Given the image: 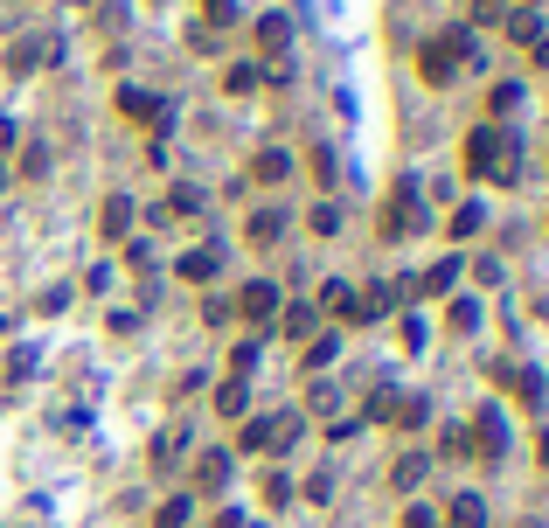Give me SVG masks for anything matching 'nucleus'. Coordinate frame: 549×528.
I'll use <instances>...</instances> for the list:
<instances>
[{"label": "nucleus", "mask_w": 549, "mask_h": 528, "mask_svg": "<svg viewBox=\"0 0 549 528\" xmlns=\"http://www.w3.org/2000/svg\"><path fill=\"white\" fill-rule=\"evenodd\" d=\"M237 313H244V320H272V313H278V285H265V278H258V285H244Z\"/></svg>", "instance_id": "8"}, {"label": "nucleus", "mask_w": 549, "mask_h": 528, "mask_svg": "<svg viewBox=\"0 0 549 528\" xmlns=\"http://www.w3.org/2000/svg\"><path fill=\"white\" fill-rule=\"evenodd\" d=\"M494 383H501V390H515L522 403H536V410H543V396H549L543 376H536V369H515V362H494Z\"/></svg>", "instance_id": "7"}, {"label": "nucleus", "mask_w": 549, "mask_h": 528, "mask_svg": "<svg viewBox=\"0 0 549 528\" xmlns=\"http://www.w3.org/2000/svg\"><path fill=\"white\" fill-rule=\"evenodd\" d=\"M320 299H327V313H341V320H362V299H355L341 278H327V285H320Z\"/></svg>", "instance_id": "12"}, {"label": "nucleus", "mask_w": 549, "mask_h": 528, "mask_svg": "<svg viewBox=\"0 0 549 528\" xmlns=\"http://www.w3.org/2000/svg\"><path fill=\"white\" fill-rule=\"evenodd\" d=\"M466 174L515 188V181H522V139H515L508 126H473L466 132Z\"/></svg>", "instance_id": "1"}, {"label": "nucleus", "mask_w": 549, "mask_h": 528, "mask_svg": "<svg viewBox=\"0 0 549 528\" xmlns=\"http://www.w3.org/2000/svg\"><path fill=\"white\" fill-rule=\"evenodd\" d=\"M216 410H223V417H244V410H251V390H244V383L230 376V383L216 390Z\"/></svg>", "instance_id": "17"}, {"label": "nucleus", "mask_w": 549, "mask_h": 528, "mask_svg": "<svg viewBox=\"0 0 549 528\" xmlns=\"http://www.w3.org/2000/svg\"><path fill=\"white\" fill-rule=\"evenodd\" d=\"M473 14H501V0H473Z\"/></svg>", "instance_id": "38"}, {"label": "nucleus", "mask_w": 549, "mask_h": 528, "mask_svg": "<svg viewBox=\"0 0 549 528\" xmlns=\"http://www.w3.org/2000/svg\"><path fill=\"white\" fill-rule=\"evenodd\" d=\"M7 376H14V383H28V376H35V348H14V362H7Z\"/></svg>", "instance_id": "30"}, {"label": "nucleus", "mask_w": 549, "mask_h": 528, "mask_svg": "<svg viewBox=\"0 0 549 528\" xmlns=\"http://www.w3.org/2000/svg\"><path fill=\"white\" fill-rule=\"evenodd\" d=\"M452 278H459V258H438L431 271H417V285H424V292H445Z\"/></svg>", "instance_id": "18"}, {"label": "nucleus", "mask_w": 549, "mask_h": 528, "mask_svg": "<svg viewBox=\"0 0 549 528\" xmlns=\"http://www.w3.org/2000/svg\"><path fill=\"white\" fill-rule=\"evenodd\" d=\"M536 459H543V466H549V431H543V438H536Z\"/></svg>", "instance_id": "39"}, {"label": "nucleus", "mask_w": 549, "mask_h": 528, "mask_svg": "<svg viewBox=\"0 0 549 528\" xmlns=\"http://www.w3.org/2000/svg\"><path fill=\"white\" fill-rule=\"evenodd\" d=\"M522 105V84H494V112H515Z\"/></svg>", "instance_id": "32"}, {"label": "nucleus", "mask_w": 549, "mask_h": 528, "mask_svg": "<svg viewBox=\"0 0 549 528\" xmlns=\"http://www.w3.org/2000/svg\"><path fill=\"white\" fill-rule=\"evenodd\" d=\"M230 369H237V383H244V376H251V369H258V341H244V348H237V355H230Z\"/></svg>", "instance_id": "31"}, {"label": "nucleus", "mask_w": 549, "mask_h": 528, "mask_svg": "<svg viewBox=\"0 0 549 528\" xmlns=\"http://www.w3.org/2000/svg\"><path fill=\"white\" fill-rule=\"evenodd\" d=\"M452 327L473 334V327H480V306H473V299H452Z\"/></svg>", "instance_id": "28"}, {"label": "nucleus", "mask_w": 549, "mask_h": 528, "mask_svg": "<svg viewBox=\"0 0 549 528\" xmlns=\"http://www.w3.org/2000/svg\"><path fill=\"white\" fill-rule=\"evenodd\" d=\"M292 501V480L285 473H265V508H285Z\"/></svg>", "instance_id": "26"}, {"label": "nucleus", "mask_w": 549, "mask_h": 528, "mask_svg": "<svg viewBox=\"0 0 549 528\" xmlns=\"http://www.w3.org/2000/svg\"><path fill=\"white\" fill-rule=\"evenodd\" d=\"M334 348H341V341H327V334H320V341H306V369H327V362H334Z\"/></svg>", "instance_id": "29"}, {"label": "nucleus", "mask_w": 549, "mask_h": 528, "mask_svg": "<svg viewBox=\"0 0 549 528\" xmlns=\"http://www.w3.org/2000/svg\"><path fill=\"white\" fill-rule=\"evenodd\" d=\"M292 438H299V410H272L244 424V452H285Z\"/></svg>", "instance_id": "3"}, {"label": "nucleus", "mask_w": 549, "mask_h": 528, "mask_svg": "<svg viewBox=\"0 0 549 528\" xmlns=\"http://www.w3.org/2000/svg\"><path fill=\"white\" fill-rule=\"evenodd\" d=\"M119 112H126V119H139V126H153V132L174 126V119H167V98H146V91H133V84L119 91Z\"/></svg>", "instance_id": "6"}, {"label": "nucleus", "mask_w": 549, "mask_h": 528, "mask_svg": "<svg viewBox=\"0 0 549 528\" xmlns=\"http://www.w3.org/2000/svg\"><path fill=\"white\" fill-rule=\"evenodd\" d=\"M404 528H431V515H424V508H411V515H404Z\"/></svg>", "instance_id": "36"}, {"label": "nucleus", "mask_w": 549, "mask_h": 528, "mask_svg": "<svg viewBox=\"0 0 549 528\" xmlns=\"http://www.w3.org/2000/svg\"><path fill=\"white\" fill-rule=\"evenodd\" d=\"M397 396H404V390H376V396H369V417H390V410H397Z\"/></svg>", "instance_id": "34"}, {"label": "nucleus", "mask_w": 549, "mask_h": 528, "mask_svg": "<svg viewBox=\"0 0 549 528\" xmlns=\"http://www.w3.org/2000/svg\"><path fill=\"white\" fill-rule=\"evenodd\" d=\"M216 264H223V251H216V244H209V251H188V258H181V278H209Z\"/></svg>", "instance_id": "20"}, {"label": "nucleus", "mask_w": 549, "mask_h": 528, "mask_svg": "<svg viewBox=\"0 0 549 528\" xmlns=\"http://www.w3.org/2000/svg\"><path fill=\"white\" fill-rule=\"evenodd\" d=\"M98 223H105V237H126V223H133V202H126V195H112V202L98 209Z\"/></svg>", "instance_id": "15"}, {"label": "nucleus", "mask_w": 549, "mask_h": 528, "mask_svg": "<svg viewBox=\"0 0 549 528\" xmlns=\"http://www.w3.org/2000/svg\"><path fill=\"white\" fill-rule=\"evenodd\" d=\"M285 42H292V21H285V14H265V21H258V49H265L272 63H285Z\"/></svg>", "instance_id": "9"}, {"label": "nucleus", "mask_w": 549, "mask_h": 528, "mask_svg": "<svg viewBox=\"0 0 549 528\" xmlns=\"http://www.w3.org/2000/svg\"><path fill=\"white\" fill-rule=\"evenodd\" d=\"M285 334L306 341V334H313V306H292V313H285Z\"/></svg>", "instance_id": "27"}, {"label": "nucleus", "mask_w": 549, "mask_h": 528, "mask_svg": "<svg viewBox=\"0 0 549 528\" xmlns=\"http://www.w3.org/2000/svg\"><path fill=\"white\" fill-rule=\"evenodd\" d=\"M445 522H452V528H487V501H480V494H459Z\"/></svg>", "instance_id": "13"}, {"label": "nucleus", "mask_w": 549, "mask_h": 528, "mask_svg": "<svg viewBox=\"0 0 549 528\" xmlns=\"http://www.w3.org/2000/svg\"><path fill=\"white\" fill-rule=\"evenodd\" d=\"M285 174H292V160H285V153H278V146H265V153H258V160H251V181H265V188H278V181H285Z\"/></svg>", "instance_id": "11"}, {"label": "nucleus", "mask_w": 549, "mask_h": 528, "mask_svg": "<svg viewBox=\"0 0 549 528\" xmlns=\"http://www.w3.org/2000/svg\"><path fill=\"white\" fill-rule=\"evenodd\" d=\"M0 334H7V320H0Z\"/></svg>", "instance_id": "40"}, {"label": "nucleus", "mask_w": 549, "mask_h": 528, "mask_svg": "<svg viewBox=\"0 0 549 528\" xmlns=\"http://www.w3.org/2000/svg\"><path fill=\"white\" fill-rule=\"evenodd\" d=\"M153 528H188V501H160L153 508Z\"/></svg>", "instance_id": "24"}, {"label": "nucleus", "mask_w": 549, "mask_h": 528, "mask_svg": "<svg viewBox=\"0 0 549 528\" xmlns=\"http://www.w3.org/2000/svg\"><path fill=\"white\" fill-rule=\"evenodd\" d=\"M466 438H473V459H501V452H508V417L487 403V410L473 417V431H466Z\"/></svg>", "instance_id": "5"}, {"label": "nucleus", "mask_w": 549, "mask_h": 528, "mask_svg": "<svg viewBox=\"0 0 549 528\" xmlns=\"http://www.w3.org/2000/svg\"><path fill=\"white\" fill-rule=\"evenodd\" d=\"M202 7H209V21H216V28H223V21H237V0H202Z\"/></svg>", "instance_id": "35"}, {"label": "nucleus", "mask_w": 549, "mask_h": 528, "mask_svg": "<svg viewBox=\"0 0 549 528\" xmlns=\"http://www.w3.org/2000/svg\"><path fill=\"white\" fill-rule=\"evenodd\" d=\"M313 181H320V188L334 181V153H327V146H313Z\"/></svg>", "instance_id": "33"}, {"label": "nucleus", "mask_w": 549, "mask_h": 528, "mask_svg": "<svg viewBox=\"0 0 549 528\" xmlns=\"http://www.w3.org/2000/svg\"><path fill=\"white\" fill-rule=\"evenodd\" d=\"M195 480H202V487H223V480H230V452H202V459H195Z\"/></svg>", "instance_id": "16"}, {"label": "nucleus", "mask_w": 549, "mask_h": 528, "mask_svg": "<svg viewBox=\"0 0 549 528\" xmlns=\"http://www.w3.org/2000/svg\"><path fill=\"white\" fill-rule=\"evenodd\" d=\"M431 410H424V396H397V410H390V424H404V431H417Z\"/></svg>", "instance_id": "19"}, {"label": "nucleus", "mask_w": 549, "mask_h": 528, "mask_svg": "<svg viewBox=\"0 0 549 528\" xmlns=\"http://www.w3.org/2000/svg\"><path fill=\"white\" fill-rule=\"evenodd\" d=\"M278 230H285V216H278V209H258V216H251V244H272Z\"/></svg>", "instance_id": "22"}, {"label": "nucleus", "mask_w": 549, "mask_h": 528, "mask_svg": "<svg viewBox=\"0 0 549 528\" xmlns=\"http://www.w3.org/2000/svg\"><path fill=\"white\" fill-rule=\"evenodd\" d=\"M480 223H487L480 202H459V209H452V237H480Z\"/></svg>", "instance_id": "21"}, {"label": "nucleus", "mask_w": 549, "mask_h": 528, "mask_svg": "<svg viewBox=\"0 0 549 528\" xmlns=\"http://www.w3.org/2000/svg\"><path fill=\"white\" fill-rule=\"evenodd\" d=\"M459 63H473V35L466 28H445V35H431L424 49H417V70H424V84H452L459 77Z\"/></svg>", "instance_id": "2"}, {"label": "nucleus", "mask_w": 549, "mask_h": 528, "mask_svg": "<svg viewBox=\"0 0 549 528\" xmlns=\"http://www.w3.org/2000/svg\"><path fill=\"white\" fill-rule=\"evenodd\" d=\"M508 35H515V42H543V14H536V7H515V14H508Z\"/></svg>", "instance_id": "14"}, {"label": "nucleus", "mask_w": 549, "mask_h": 528, "mask_svg": "<svg viewBox=\"0 0 549 528\" xmlns=\"http://www.w3.org/2000/svg\"><path fill=\"white\" fill-rule=\"evenodd\" d=\"M56 56V42H35V35H21L14 49H7V70H35V63H49Z\"/></svg>", "instance_id": "10"}, {"label": "nucleus", "mask_w": 549, "mask_h": 528, "mask_svg": "<svg viewBox=\"0 0 549 528\" xmlns=\"http://www.w3.org/2000/svg\"><path fill=\"white\" fill-rule=\"evenodd\" d=\"M7 146H14V119H0V153H7Z\"/></svg>", "instance_id": "37"}, {"label": "nucleus", "mask_w": 549, "mask_h": 528, "mask_svg": "<svg viewBox=\"0 0 549 528\" xmlns=\"http://www.w3.org/2000/svg\"><path fill=\"white\" fill-rule=\"evenodd\" d=\"M424 230V202H417V181H397L390 209H383V237H417Z\"/></svg>", "instance_id": "4"}, {"label": "nucleus", "mask_w": 549, "mask_h": 528, "mask_svg": "<svg viewBox=\"0 0 549 528\" xmlns=\"http://www.w3.org/2000/svg\"><path fill=\"white\" fill-rule=\"evenodd\" d=\"M417 480H424V452H404L397 459V487H417Z\"/></svg>", "instance_id": "25"}, {"label": "nucleus", "mask_w": 549, "mask_h": 528, "mask_svg": "<svg viewBox=\"0 0 549 528\" xmlns=\"http://www.w3.org/2000/svg\"><path fill=\"white\" fill-rule=\"evenodd\" d=\"M306 223H313V237H334V230H341V209H334V202H313Z\"/></svg>", "instance_id": "23"}]
</instances>
